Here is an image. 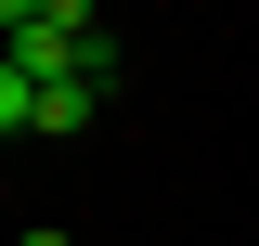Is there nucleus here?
Segmentation results:
<instances>
[{
  "label": "nucleus",
  "instance_id": "obj_1",
  "mask_svg": "<svg viewBox=\"0 0 259 246\" xmlns=\"http://www.w3.org/2000/svg\"><path fill=\"white\" fill-rule=\"evenodd\" d=\"M91 104H104V78H39L26 130H39V143H78V130H91Z\"/></svg>",
  "mask_w": 259,
  "mask_h": 246
},
{
  "label": "nucleus",
  "instance_id": "obj_3",
  "mask_svg": "<svg viewBox=\"0 0 259 246\" xmlns=\"http://www.w3.org/2000/svg\"><path fill=\"white\" fill-rule=\"evenodd\" d=\"M26 26H39V0H0V39H26Z\"/></svg>",
  "mask_w": 259,
  "mask_h": 246
},
{
  "label": "nucleus",
  "instance_id": "obj_2",
  "mask_svg": "<svg viewBox=\"0 0 259 246\" xmlns=\"http://www.w3.org/2000/svg\"><path fill=\"white\" fill-rule=\"evenodd\" d=\"M26 104H39V78H26L13 52H0V130H26Z\"/></svg>",
  "mask_w": 259,
  "mask_h": 246
},
{
  "label": "nucleus",
  "instance_id": "obj_4",
  "mask_svg": "<svg viewBox=\"0 0 259 246\" xmlns=\"http://www.w3.org/2000/svg\"><path fill=\"white\" fill-rule=\"evenodd\" d=\"M26 246H78V233H65V220H39V233H26Z\"/></svg>",
  "mask_w": 259,
  "mask_h": 246
}]
</instances>
